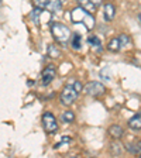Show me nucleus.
<instances>
[{
    "label": "nucleus",
    "instance_id": "f257e3e1",
    "mask_svg": "<svg viewBox=\"0 0 141 158\" xmlns=\"http://www.w3.org/2000/svg\"><path fill=\"white\" fill-rule=\"evenodd\" d=\"M51 33H52V37L58 44H62V45H66L68 41L71 40V30L65 26V24H61V23H56L54 21L51 24Z\"/></svg>",
    "mask_w": 141,
    "mask_h": 158
},
{
    "label": "nucleus",
    "instance_id": "f03ea898",
    "mask_svg": "<svg viewBox=\"0 0 141 158\" xmlns=\"http://www.w3.org/2000/svg\"><path fill=\"white\" fill-rule=\"evenodd\" d=\"M71 20L73 23H83L88 30H92L95 27V17L92 16V13H88L81 7H76V9L72 10Z\"/></svg>",
    "mask_w": 141,
    "mask_h": 158
},
{
    "label": "nucleus",
    "instance_id": "7ed1b4c3",
    "mask_svg": "<svg viewBox=\"0 0 141 158\" xmlns=\"http://www.w3.org/2000/svg\"><path fill=\"white\" fill-rule=\"evenodd\" d=\"M76 98H78V92L73 89L72 85H66L65 88L62 89L61 92V96H59V100H61V105L64 106H71L75 103Z\"/></svg>",
    "mask_w": 141,
    "mask_h": 158
},
{
    "label": "nucleus",
    "instance_id": "20e7f679",
    "mask_svg": "<svg viewBox=\"0 0 141 158\" xmlns=\"http://www.w3.org/2000/svg\"><path fill=\"white\" fill-rule=\"evenodd\" d=\"M43 127L47 134H54V133H56V130H58L56 118L51 112H45L43 114Z\"/></svg>",
    "mask_w": 141,
    "mask_h": 158
},
{
    "label": "nucleus",
    "instance_id": "39448f33",
    "mask_svg": "<svg viewBox=\"0 0 141 158\" xmlns=\"http://www.w3.org/2000/svg\"><path fill=\"white\" fill-rule=\"evenodd\" d=\"M83 92H85L86 95H89V96L97 98V96L103 95V93L106 92V88H105L103 83L93 81V82H89V83H86V85L83 86Z\"/></svg>",
    "mask_w": 141,
    "mask_h": 158
},
{
    "label": "nucleus",
    "instance_id": "423d86ee",
    "mask_svg": "<svg viewBox=\"0 0 141 158\" xmlns=\"http://www.w3.org/2000/svg\"><path fill=\"white\" fill-rule=\"evenodd\" d=\"M56 75V69H55V65H48L45 66V69L43 71V73H41V82H43V85H49V83L54 81V78H55Z\"/></svg>",
    "mask_w": 141,
    "mask_h": 158
},
{
    "label": "nucleus",
    "instance_id": "0eeeda50",
    "mask_svg": "<svg viewBox=\"0 0 141 158\" xmlns=\"http://www.w3.org/2000/svg\"><path fill=\"white\" fill-rule=\"evenodd\" d=\"M103 16H105V20L107 21V23L113 21V19H114V16H116L114 4L113 3H106L105 4V10H103Z\"/></svg>",
    "mask_w": 141,
    "mask_h": 158
},
{
    "label": "nucleus",
    "instance_id": "6e6552de",
    "mask_svg": "<svg viewBox=\"0 0 141 158\" xmlns=\"http://www.w3.org/2000/svg\"><path fill=\"white\" fill-rule=\"evenodd\" d=\"M109 135L113 138V140H120V138L123 137V134H124V131H123V128L120 127V126H110L109 127Z\"/></svg>",
    "mask_w": 141,
    "mask_h": 158
},
{
    "label": "nucleus",
    "instance_id": "1a4fd4ad",
    "mask_svg": "<svg viewBox=\"0 0 141 158\" xmlns=\"http://www.w3.org/2000/svg\"><path fill=\"white\" fill-rule=\"evenodd\" d=\"M127 124L131 130H134V131H140V128H141V114L140 113H137V114L133 116V117L128 120Z\"/></svg>",
    "mask_w": 141,
    "mask_h": 158
},
{
    "label": "nucleus",
    "instance_id": "9d476101",
    "mask_svg": "<svg viewBox=\"0 0 141 158\" xmlns=\"http://www.w3.org/2000/svg\"><path fill=\"white\" fill-rule=\"evenodd\" d=\"M88 44H89V47H92V48L95 49L96 52H102V51H103V47H102V43H100L99 37L90 35L88 38Z\"/></svg>",
    "mask_w": 141,
    "mask_h": 158
},
{
    "label": "nucleus",
    "instance_id": "9b49d317",
    "mask_svg": "<svg viewBox=\"0 0 141 158\" xmlns=\"http://www.w3.org/2000/svg\"><path fill=\"white\" fill-rule=\"evenodd\" d=\"M72 35V34H71ZM71 47H72L75 51H79V49L82 48V37L79 33H75L72 35V40H71Z\"/></svg>",
    "mask_w": 141,
    "mask_h": 158
},
{
    "label": "nucleus",
    "instance_id": "f8f14e48",
    "mask_svg": "<svg viewBox=\"0 0 141 158\" xmlns=\"http://www.w3.org/2000/svg\"><path fill=\"white\" fill-rule=\"evenodd\" d=\"M78 3H79V7L83 9L85 11H88V13H93L96 10V7L93 6V3L90 0H78Z\"/></svg>",
    "mask_w": 141,
    "mask_h": 158
},
{
    "label": "nucleus",
    "instance_id": "ddd939ff",
    "mask_svg": "<svg viewBox=\"0 0 141 158\" xmlns=\"http://www.w3.org/2000/svg\"><path fill=\"white\" fill-rule=\"evenodd\" d=\"M61 120H62V123H66V124L73 123V120H75V113H73L72 110H65V112L61 114Z\"/></svg>",
    "mask_w": 141,
    "mask_h": 158
},
{
    "label": "nucleus",
    "instance_id": "4468645a",
    "mask_svg": "<svg viewBox=\"0 0 141 158\" xmlns=\"http://www.w3.org/2000/svg\"><path fill=\"white\" fill-rule=\"evenodd\" d=\"M107 49L110 52H118L122 47H120V43H118V38H112L107 44Z\"/></svg>",
    "mask_w": 141,
    "mask_h": 158
},
{
    "label": "nucleus",
    "instance_id": "2eb2a0df",
    "mask_svg": "<svg viewBox=\"0 0 141 158\" xmlns=\"http://www.w3.org/2000/svg\"><path fill=\"white\" fill-rule=\"evenodd\" d=\"M48 55L51 56V58H59V56H61V51H59L54 44H49L48 45Z\"/></svg>",
    "mask_w": 141,
    "mask_h": 158
},
{
    "label": "nucleus",
    "instance_id": "dca6fc26",
    "mask_svg": "<svg viewBox=\"0 0 141 158\" xmlns=\"http://www.w3.org/2000/svg\"><path fill=\"white\" fill-rule=\"evenodd\" d=\"M41 10L43 9H38V7H35L34 9V11L31 13V17H33V23L35 24V26H39V21H41Z\"/></svg>",
    "mask_w": 141,
    "mask_h": 158
},
{
    "label": "nucleus",
    "instance_id": "f3484780",
    "mask_svg": "<svg viewBox=\"0 0 141 158\" xmlns=\"http://www.w3.org/2000/svg\"><path fill=\"white\" fill-rule=\"evenodd\" d=\"M126 148H127V150H128L130 152H131V154H137V155H140V152H141L140 143H137V145H135V144H126Z\"/></svg>",
    "mask_w": 141,
    "mask_h": 158
},
{
    "label": "nucleus",
    "instance_id": "a211bd4d",
    "mask_svg": "<svg viewBox=\"0 0 141 158\" xmlns=\"http://www.w3.org/2000/svg\"><path fill=\"white\" fill-rule=\"evenodd\" d=\"M118 43H120V47H126L128 44H131V38L127 34H122V35L118 37Z\"/></svg>",
    "mask_w": 141,
    "mask_h": 158
},
{
    "label": "nucleus",
    "instance_id": "6ab92c4d",
    "mask_svg": "<svg viewBox=\"0 0 141 158\" xmlns=\"http://www.w3.org/2000/svg\"><path fill=\"white\" fill-rule=\"evenodd\" d=\"M34 6L38 7V9H45L47 4H48V0H33Z\"/></svg>",
    "mask_w": 141,
    "mask_h": 158
},
{
    "label": "nucleus",
    "instance_id": "aec40b11",
    "mask_svg": "<svg viewBox=\"0 0 141 158\" xmlns=\"http://www.w3.org/2000/svg\"><path fill=\"white\" fill-rule=\"evenodd\" d=\"M72 86H73V89H75V90H76V92H78V93H81V92H82V90H83V85H82V83H81V82H79V81H75Z\"/></svg>",
    "mask_w": 141,
    "mask_h": 158
},
{
    "label": "nucleus",
    "instance_id": "412c9836",
    "mask_svg": "<svg viewBox=\"0 0 141 158\" xmlns=\"http://www.w3.org/2000/svg\"><path fill=\"white\" fill-rule=\"evenodd\" d=\"M93 3V6L95 7H99V6H102V3H103V0H90Z\"/></svg>",
    "mask_w": 141,
    "mask_h": 158
}]
</instances>
